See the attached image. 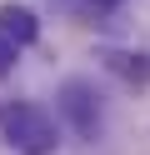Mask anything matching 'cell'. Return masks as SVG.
<instances>
[{"label":"cell","mask_w":150,"mask_h":155,"mask_svg":"<svg viewBox=\"0 0 150 155\" xmlns=\"http://www.w3.org/2000/svg\"><path fill=\"white\" fill-rule=\"evenodd\" d=\"M0 135H5L20 155H50L60 145L55 120H50L40 105H30V100H5L0 105Z\"/></svg>","instance_id":"cell-1"},{"label":"cell","mask_w":150,"mask_h":155,"mask_svg":"<svg viewBox=\"0 0 150 155\" xmlns=\"http://www.w3.org/2000/svg\"><path fill=\"white\" fill-rule=\"evenodd\" d=\"M60 110H65V120L75 125L85 140L100 130V105H95V90H90L85 80H65L60 85Z\"/></svg>","instance_id":"cell-2"},{"label":"cell","mask_w":150,"mask_h":155,"mask_svg":"<svg viewBox=\"0 0 150 155\" xmlns=\"http://www.w3.org/2000/svg\"><path fill=\"white\" fill-rule=\"evenodd\" d=\"M100 65L110 75H120L125 85L150 90V55H140V50H100Z\"/></svg>","instance_id":"cell-3"},{"label":"cell","mask_w":150,"mask_h":155,"mask_svg":"<svg viewBox=\"0 0 150 155\" xmlns=\"http://www.w3.org/2000/svg\"><path fill=\"white\" fill-rule=\"evenodd\" d=\"M0 35H5L10 45H30L40 35L35 10H25V5H0Z\"/></svg>","instance_id":"cell-4"},{"label":"cell","mask_w":150,"mask_h":155,"mask_svg":"<svg viewBox=\"0 0 150 155\" xmlns=\"http://www.w3.org/2000/svg\"><path fill=\"white\" fill-rule=\"evenodd\" d=\"M10 65H15V45H10V40H5V35H0V75H5V70H10Z\"/></svg>","instance_id":"cell-5"},{"label":"cell","mask_w":150,"mask_h":155,"mask_svg":"<svg viewBox=\"0 0 150 155\" xmlns=\"http://www.w3.org/2000/svg\"><path fill=\"white\" fill-rule=\"evenodd\" d=\"M90 5H105V10H110V5H120V0H90Z\"/></svg>","instance_id":"cell-6"}]
</instances>
